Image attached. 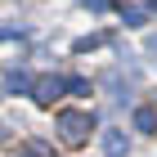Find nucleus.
Instances as JSON below:
<instances>
[{
	"instance_id": "5",
	"label": "nucleus",
	"mask_w": 157,
	"mask_h": 157,
	"mask_svg": "<svg viewBox=\"0 0 157 157\" xmlns=\"http://www.w3.org/2000/svg\"><path fill=\"white\" fill-rule=\"evenodd\" d=\"M135 130L153 135V130H157V112H153V108H139V112H135Z\"/></svg>"
},
{
	"instance_id": "3",
	"label": "nucleus",
	"mask_w": 157,
	"mask_h": 157,
	"mask_svg": "<svg viewBox=\"0 0 157 157\" xmlns=\"http://www.w3.org/2000/svg\"><path fill=\"white\" fill-rule=\"evenodd\" d=\"M103 148H108V157H121L126 153V135L121 130H103Z\"/></svg>"
},
{
	"instance_id": "6",
	"label": "nucleus",
	"mask_w": 157,
	"mask_h": 157,
	"mask_svg": "<svg viewBox=\"0 0 157 157\" xmlns=\"http://www.w3.org/2000/svg\"><path fill=\"white\" fill-rule=\"evenodd\" d=\"M121 18H126V27H144L148 9H126V13H121Z\"/></svg>"
},
{
	"instance_id": "9",
	"label": "nucleus",
	"mask_w": 157,
	"mask_h": 157,
	"mask_svg": "<svg viewBox=\"0 0 157 157\" xmlns=\"http://www.w3.org/2000/svg\"><path fill=\"white\" fill-rule=\"evenodd\" d=\"M148 54H157V36H148Z\"/></svg>"
},
{
	"instance_id": "8",
	"label": "nucleus",
	"mask_w": 157,
	"mask_h": 157,
	"mask_svg": "<svg viewBox=\"0 0 157 157\" xmlns=\"http://www.w3.org/2000/svg\"><path fill=\"white\" fill-rule=\"evenodd\" d=\"M85 5H90V9H108L112 0H85Z\"/></svg>"
},
{
	"instance_id": "7",
	"label": "nucleus",
	"mask_w": 157,
	"mask_h": 157,
	"mask_svg": "<svg viewBox=\"0 0 157 157\" xmlns=\"http://www.w3.org/2000/svg\"><path fill=\"white\" fill-rule=\"evenodd\" d=\"M67 90H72V94H90V81H81V76H72V81H67Z\"/></svg>"
},
{
	"instance_id": "4",
	"label": "nucleus",
	"mask_w": 157,
	"mask_h": 157,
	"mask_svg": "<svg viewBox=\"0 0 157 157\" xmlns=\"http://www.w3.org/2000/svg\"><path fill=\"white\" fill-rule=\"evenodd\" d=\"M5 85H9V90H32V76H27L23 67H9V72H5Z\"/></svg>"
},
{
	"instance_id": "2",
	"label": "nucleus",
	"mask_w": 157,
	"mask_h": 157,
	"mask_svg": "<svg viewBox=\"0 0 157 157\" xmlns=\"http://www.w3.org/2000/svg\"><path fill=\"white\" fill-rule=\"evenodd\" d=\"M63 90H67V81H63V76H40V81H32V99H36L40 108H49Z\"/></svg>"
},
{
	"instance_id": "1",
	"label": "nucleus",
	"mask_w": 157,
	"mask_h": 157,
	"mask_svg": "<svg viewBox=\"0 0 157 157\" xmlns=\"http://www.w3.org/2000/svg\"><path fill=\"white\" fill-rule=\"evenodd\" d=\"M59 130H63V139H67V144H81L85 135L94 130V117H90V112L67 108V112H59Z\"/></svg>"
}]
</instances>
